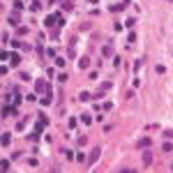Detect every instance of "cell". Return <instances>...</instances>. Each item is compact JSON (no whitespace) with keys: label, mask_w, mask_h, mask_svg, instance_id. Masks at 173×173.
I'll return each mask as SVG.
<instances>
[{"label":"cell","mask_w":173,"mask_h":173,"mask_svg":"<svg viewBox=\"0 0 173 173\" xmlns=\"http://www.w3.org/2000/svg\"><path fill=\"white\" fill-rule=\"evenodd\" d=\"M55 23H60V26H62V23H65V18H62L60 14H51V16H46V18H44V26H46V28L55 26Z\"/></svg>","instance_id":"1"},{"label":"cell","mask_w":173,"mask_h":173,"mask_svg":"<svg viewBox=\"0 0 173 173\" xmlns=\"http://www.w3.org/2000/svg\"><path fill=\"white\" fill-rule=\"evenodd\" d=\"M46 125H49V118H46V115H39V120H37V127H35V134H42Z\"/></svg>","instance_id":"2"},{"label":"cell","mask_w":173,"mask_h":173,"mask_svg":"<svg viewBox=\"0 0 173 173\" xmlns=\"http://www.w3.org/2000/svg\"><path fill=\"white\" fill-rule=\"evenodd\" d=\"M14 113H16V104H5V106H2V118L14 115Z\"/></svg>","instance_id":"3"},{"label":"cell","mask_w":173,"mask_h":173,"mask_svg":"<svg viewBox=\"0 0 173 173\" xmlns=\"http://www.w3.org/2000/svg\"><path fill=\"white\" fill-rule=\"evenodd\" d=\"M99 152H102V148H92V152H90V157H88V166H92L99 159Z\"/></svg>","instance_id":"4"},{"label":"cell","mask_w":173,"mask_h":173,"mask_svg":"<svg viewBox=\"0 0 173 173\" xmlns=\"http://www.w3.org/2000/svg\"><path fill=\"white\" fill-rule=\"evenodd\" d=\"M35 90L42 95V92H49V86H46L44 81H35Z\"/></svg>","instance_id":"5"},{"label":"cell","mask_w":173,"mask_h":173,"mask_svg":"<svg viewBox=\"0 0 173 173\" xmlns=\"http://www.w3.org/2000/svg\"><path fill=\"white\" fill-rule=\"evenodd\" d=\"M74 49H76V37H72V39H69V58H74V55H76Z\"/></svg>","instance_id":"6"},{"label":"cell","mask_w":173,"mask_h":173,"mask_svg":"<svg viewBox=\"0 0 173 173\" xmlns=\"http://www.w3.org/2000/svg\"><path fill=\"white\" fill-rule=\"evenodd\" d=\"M150 143H152V141H150L148 136H143V138H138V141H136V148H148Z\"/></svg>","instance_id":"7"},{"label":"cell","mask_w":173,"mask_h":173,"mask_svg":"<svg viewBox=\"0 0 173 173\" xmlns=\"http://www.w3.org/2000/svg\"><path fill=\"white\" fill-rule=\"evenodd\" d=\"M7 21L12 23V26H18V21H21V18H18V14H16V12H12V14L7 16Z\"/></svg>","instance_id":"8"},{"label":"cell","mask_w":173,"mask_h":173,"mask_svg":"<svg viewBox=\"0 0 173 173\" xmlns=\"http://www.w3.org/2000/svg\"><path fill=\"white\" fill-rule=\"evenodd\" d=\"M143 164H146V166L152 164V152H150V150H146V152H143Z\"/></svg>","instance_id":"9"},{"label":"cell","mask_w":173,"mask_h":173,"mask_svg":"<svg viewBox=\"0 0 173 173\" xmlns=\"http://www.w3.org/2000/svg\"><path fill=\"white\" fill-rule=\"evenodd\" d=\"M9 60H12V65H18L21 62V55L18 53H9Z\"/></svg>","instance_id":"10"},{"label":"cell","mask_w":173,"mask_h":173,"mask_svg":"<svg viewBox=\"0 0 173 173\" xmlns=\"http://www.w3.org/2000/svg\"><path fill=\"white\" fill-rule=\"evenodd\" d=\"M88 65H90V58H86V55H83V58L78 60V67H81V69H86Z\"/></svg>","instance_id":"11"},{"label":"cell","mask_w":173,"mask_h":173,"mask_svg":"<svg viewBox=\"0 0 173 173\" xmlns=\"http://www.w3.org/2000/svg\"><path fill=\"white\" fill-rule=\"evenodd\" d=\"M102 53L104 55H113V44H106V46L102 49Z\"/></svg>","instance_id":"12"},{"label":"cell","mask_w":173,"mask_h":173,"mask_svg":"<svg viewBox=\"0 0 173 173\" xmlns=\"http://www.w3.org/2000/svg\"><path fill=\"white\" fill-rule=\"evenodd\" d=\"M16 35H28V26H16Z\"/></svg>","instance_id":"13"},{"label":"cell","mask_w":173,"mask_h":173,"mask_svg":"<svg viewBox=\"0 0 173 173\" xmlns=\"http://www.w3.org/2000/svg\"><path fill=\"white\" fill-rule=\"evenodd\" d=\"M78 99H81V102H88V99H92V95H90V92H81Z\"/></svg>","instance_id":"14"},{"label":"cell","mask_w":173,"mask_h":173,"mask_svg":"<svg viewBox=\"0 0 173 173\" xmlns=\"http://www.w3.org/2000/svg\"><path fill=\"white\" fill-rule=\"evenodd\" d=\"M111 86H113V83H111V81H104V83H102V86H99V90H111Z\"/></svg>","instance_id":"15"},{"label":"cell","mask_w":173,"mask_h":173,"mask_svg":"<svg viewBox=\"0 0 173 173\" xmlns=\"http://www.w3.org/2000/svg\"><path fill=\"white\" fill-rule=\"evenodd\" d=\"M81 122H83V125H90V115H88V113H83V115H81Z\"/></svg>","instance_id":"16"},{"label":"cell","mask_w":173,"mask_h":173,"mask_svg":"<svg viewBox=\"0 0 173 173\" xmlns=\"http://www.w3.org/2000/svg\"><path fill=\"white\" fill-rule=\"evenodd\" d=\"M9 141H12V138H9V134H2V146L7 148V146H9Z\"/></svg>","instance_id":"17"},{"label":"cell","mask_w":173,"mask_h":173,"mask_svg":"<svg viewBox=\"0 0 173 173\" xmlns=\"http://www.w3.org/2000/svg\"><path fill=\"white\" fill-rule=\"evenodd\" d=\"M162 150H164V152H171V150H173V143H164V146H162Z\"/></svg>","instance_id":"18"},{"label":"cell","mask_w":173,"mask_h":173,"mask_svg":"<svg viewBox=\"0 0 173 173\" xmlns=\"http://www.w3.org/2000/svg\"><path fill=\"white\" fill-rule=\"evenodd\" d=\"M14 9H16V12H21V9H23V2H21V0H16V2H14Z\"/></svg>","instance_id":"19"},{"label":"cell","mask_w":173,"mask_h":173,"mask_svg":"<svg viewBox=\"0 0 173 173\" xmlns=\"http://www.w3.org/2000/svg\"><path fill=\"white\" fill-rule=\"evenodd\" d=\"M9 166H12V164H9L7 159H2V171H9Z\"/></svg>","instance_id":"20"},{"label":"cell","mask_w":173,"mask_h":173,"mask_svg":"<svg viewBox=\"0 0 173 173\" xmlns=\"http://www.w3.org/2000/svg\"><path fill=\"white\" fill-rule=\"evenodd\" d=\"M171 171H173V164H171Z\"/></svg>","instance_id":"21"}]
</instances>
